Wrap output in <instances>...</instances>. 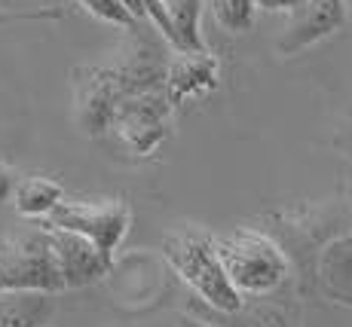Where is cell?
Returning a JSON list of instances; mask_svg holds the SVG:
<instances>
[{
  "label": "cell",
  "mask_w": 352,
  "mask_h": 327,
  "mask_svg": "<svg viewBox=\"0 0 352 327\" xmlns=\"http://www.w3.org/2000/svg\"><path fill=\"white\" fill-rule=\"evenodd\" d=\"M172 113L175 111L162 89L129 95L113 113L107 138H113L126 153L138 159H151L172 132Z\"/></svg>",
  "instance_id": "8992f818"
},
{
  "label": "cell",
  "mask_w": 352,
  "mask_h": 327,
  "mask_svg": "<svg viewBox=\"0 0 352 327\" xmlns=\"http://www.w3.org/2000/svg\"><path fill=\"white\" fill-rule=\"evenodd\" d=\"M349 22V6L346 0H307L300 10L294 12L291 25L276 40V52L282 58H294L303 49L322 43L324 37L337 34Z\"/></svg>",
  "instance_id": "9c48e42d"
},
{
  "label": "cell",
  "mask_w": 352,
  "mask_h": 327,
  "mask_svg": "<svg viewBox=\"0 0 352 327\" xmlns=\"http://www.w3.org/2000/svg\"><path fill=\"white\" fill-rule=\"evenodd\" d=\"M162 260L166 267L190 288L193 297L206 300L208 306L221 312H230L242 303V297L227 282V272L221 267L214 236H208L199 227L175 229L162 238Z\"/></svg>",
  "instance_id": "7a4b0ae2"
},
{
  "label": "cell",
  "mask_w": 352,
  "mask_h": 327,
  "mask_svg": "<svg viewBox=\"0 0 352 327\" xmlns=\"http://www.w3.org/2000/svg\"><path fill=\"white\" fill-rule=\"evenodd\" d=\"M212 12H214V22L224 31L245 34L254 25L257 6H254V0H212Z\"/></svg>",
  "instance_id": "2e32d148"
},
{
  "label": "cell",
  "mask_w": 352,
  "mask_h": 327,
  "mask_svg": "<svg viewBox=\"0 0 352 327\" xmlns=\"http://www.w3.org/2000/svg\"><path fill=\"white\" fill-rule=\"evenodd\" d=\"M303 3H307V0H254V6L263 12H291V16H294Z\"/></svg>",
  "instance_id": "ffe728a7"
},
{
  "label": "cell",
  "mask_w": 352,
  "mask_h": 327,
  "mask_svg": "<svg viewBox=\"0 0 352 327\" xmlns=\"http://www.w3.org/2000/svg\"><path fill=\"white\" fill-rule=\"evenodd\" d=\"M56 312V294L0 291V327H46Z\"/></svg>",
  "instance_id": "4fadbf2b"
},
{
  "label": "cell",
  "mask_w": 352,
  "mask_h": 327,
  "mask_svg": "<svg viewBox=\"0 0 352 327\" xmlns=\"http://www.w3.org/2000/svg\"><path fill=\"white\" fill-rule=\"evenodd\" d=\"M214 248L227 272V282L239 297L273 294L291 282V267L279 245L254 227H239L233 233L214 236Z\"/></svg>",
  "instance_id": "3957f363"
},
{
  "label": "cell",
  "mask_w": 352,
  "mask_h": 327,
  "mask_svg": "<svg viewBox=\"0 0 352 327\" xmlns=\"http://www.w3.org/2000/svg\"><path fill=\"white\" fill-rule=\"evenodd\" d=\"M221 86V65L208 49L199 52H175L166 65V92L172 111H181L196 98H206Z\"/></svg>",
  "instance_id": "30bf717a"
},
{
  "label": "cell",
  "mask_w": 352,
  "mask_h": 327,
  "mask_svg": "<svg viewBox=\"0 0 352 327\" xmlns=\"http://www.w3.org/2000/svg\"><path fill=\"white\" fill-rule=\"evenodd\" d=\"M178 324H181V327H218V324H212V322H202V318L190 315V312H181Z\"/></svg>",
  "instance_id": "7402d4cb"
},
{
  "label": "cell",
  "mask_w": 352,
  "mask_h": 327,
  "mask_svg": "<svg viewBox=\"0 0 352 327\" xmlns=\"http://www.w3.org/2000/svg\"><path fill=\"white\" fill-rule=\"evenodd\" d=\"M352 190V174H346ZM319 288L328 303L352 309V223L346 233L324 245L319 257Z\"/></svg>",
  "instance_id": "7c38bea8"
},
{
  "label": "cell",
  "mask_w": 352,
  "mask_h": 327,
  "mask_svg": "<svg viewBox=\"0 0 352 327\" xmlns=\"http://www.w3.org/2000/svg\"><path fill=\"white\" fill-rule=\"evenodd\" d=\"M303 303L294 291V282H285L279 291L273 294H261V297H242V303L230 312H221L214 306H208L199 297H187L184 312L212 322L218 327H307L303 324Z\"/></svg>",
  "instance_id": "ba28073f"
},
{
  "label": "cell",
  "mask_w": 352,
  "mask_h": 327,
  "mask_svg": "<svg viewBox=\"0 0 352 327\" xmlns=\"http://www.w3.org/2000/svg\"><path fill=\"white\" fill-rule=\"evenodd\" d=\"M0 291H65L50 229L43 223L37 229L0 238Z\"/></svg>",
  "instance_id": "277c9868"
},
{
  "label": "cell",
  "mask_w": 352,
  "mask_h": 327,
  "mask_svg": "<svg viewBox=\"0 0 352 327\" xmlns=\"http://www.w3.org/2000/svg\"><path fill=\"white\" fill-rule=\"evenodd\" d=\"M352 223V190L349 181H340V193L324 202H300V205L267 208L252 217L248 227L270 236L291 267V282L303 303H322L319 288V257L324 245L346 233Z\"/></svg>",
  "instance_id": "6da1fadb"
},
{
  "label": "cell",
  "mask_w": 352,
  "mask_h": 327,
  "mask_svg": "<svg viewBox=\"0 0 352 327\" xmlns=\"http://www.w3.org/2000/svg\"><path fill=\"white\" fill-rule=\"evenodd\" d=\"M46 229H50V238H52V251H56V263H58V272H62L65 291L89 288V284L107 278V269H111L113 260L101 254L86 236L71 233V229H58V227H46Z\"/></svg>",
  "instance_id": "8fae6325"
},
{
  "label": "cell",
  "mask_w": 352,
  "mask_h": 327,
  "mask_svg": "<svg viewBox=\"0 0 352 327\" xmlns=\"http://www.w3.org/2000/svg\"><path fill=\"white\" fill-rule=\"evenodd\" d=\"M331 147L334 150H340L343 156L352 162V107L346 111V117H343V122H340V128H337V135L331 138Z\"/></svg>",
  "instance_id": "d6986e66"
},
{
  "label": "cell",
  "mask_w": 352,
  "mask_h": 327,
  "mask_svg": "<svg viewBox=\"0 0 352 327\" xmlns=\"http://www.w3.org/2000/svg\"><path fill=\"white\" fill-rule=\"evenodd\" d=\"M16 181H19V174L12 172L10 166H3L0 162V208L10 202V196H12V187H16Z\"/></svg>",
  "instance_id": "44dd1931"
},
{
  "label": "cell",
  "mask_w": 352,
  "mask_h": 327,
  "mask_svg": "<svg viewBox=\"0 0 352 327\" xmlns=\"http://www.w3.org/2000/svg\"><path fill=\"white\" fill-rule=\"evenodd\" d=\"M166 12L172 22L175 34V52H199L206 49L202 43V31H199V19H202V0H166Z\"/></svg>",
  "instance_id": "9a60e30c"
},
{
  "label": "cell",
  "mask_w": 352,
  "mask_h": 327,
  "mask_svg": "<svg viewBox=\"0 0 352 327\" xmlns=\"http://www.w3.org/2000/svg\"><path fill=\"white\" fill-rule=\"evenodd\" d=\"M65 6H43V10H22V12H0V25H16V22H58L65 19Z\"/></svg>",
  "instance_id": "ac0fdd59"
},
{
  "label": "cell",
  "mask_w": 352,
  "mask_h": 327,
  "mask_svg": "<svg viewBox=\"0 0 352 327\" xmlns=\"http://www.w3.org/2000/svg\"><path fill=\"white\" fill-rule=\"evenodd\" d=\"M40 223L86 236L113 260L132 227V208L126 199H62Z\"/></svg>",
  "instance_id": "5b68a950"
},
{
  "label": "cell",
  "mask_w": 352,
  "mask_h": 327,
  "mask_svg": "<svg viewBox=\"0 0 352 327\" xmlns=\"http://www.w3.org/2000/svg\"><path fill=\"white\" fill-rule=\"evenodd\" d=\"M74 3H80L86 12H92V16L101 19V22L117 25V28L132 31L135 25H141V22H135V16L126 10L123 0H74Z\"/></svg>",
  "instance_id": "e0dca14e"
},
{
  "label": "cell",
  "mask_w": 352,
  "mask_h": 327,
  "mask_svg": "<svg viewBox=\"0 0 352 327\" xmlns=\"http://www.w3.org/2000/svg\"><path fill=\"white\" fill-rule=\"evenodd\" d=\"M74 113L77 126L92 141H104L120 101L129 98V86L117 65H77L71 71Z\"/></svg>",
  "instance_id": "52a82bcc"
},
{
  "label": "cell",
  "mask_w": 352,
  "mask_h": 327,
  "mask_svg": "<svg viewBox=\"0 0 352 327\" xmlns=\"http://www.w3.org/2000/svg\"><path fill=\"white\" fill-rule=\"evenodd\" d=\"M62 199H65V187L56 178H46V174L19 178L16 187H12V196H10V202L16 205L19 214L31 217V221H43Z\"/></svg>",
  "instance_id": "5bb4252c"
}]
</instances>
